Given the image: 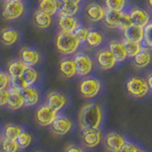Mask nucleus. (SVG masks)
Returning <instances> with one entry per match:
<instances>
[{
    "instance_id": "nucleus-22",
    "label": "nucleus",
    "mask_w": 152,
    "mask_h": 152,
    "mask_svg": "<svg viewBox=\"0 0 152 152\" xmlns=\"http://www.w3.org/2000/svg\"><path fill=\"white\" fill-rule=\"evenodd\" d=\"M62 5V0H39L38 10L50 16H53L58 12Z\"/></svg>"
},
{
    "instance_id": "nucleus-45",
    "label": "nucleus",
    "mask_w": 152,
    "mask_h": 152,
    "mask_svg": "<svg viewBox=\"0 0 152 152\" xmlns=\"http://www.w3.org/2000/svg\"><path fill=\"white\" fill-rule=\"evenodd\" d=\"M63 1H68V2H71L74 4H80L82 0H63Z\"/></svg>"
},
{
    "instance_id": "nucleus-31",
    "label": "nucleus",
    "mask_w": 152,
    "mask_h": 152,
    "mask_svg": "<svg viewBox=\"0 0 152 152\" xmlns=\"http://www.w3.org/2000/svg\"><path fill=\"white\" fill-rule=\"evenodd\" d=\"M124 46H125V49L126 51L127 57L129 58H133L137 53H139L140 50H142V46L139 42H134V41H130L127 39H124L122 40Z\"/></svg>"
},
{
    "instance_id": "nucleus-3",
    "label": "nucleus",
    "mask_w": 152,
    "mask_h": 152,
    "mask_svg": "<svg viewBox=\"0 0 152 152\" xmlns=\"http://www.w3.org/2000/svg\"><path fill=\"white\" fill-rule=\"evenodd\" d=\"M26 12L25 4L17 0H8L4 2L2 9V17L5 20L14 21L20 18Z\"/></svg>"
},
{
    "instance_id": "nucleus-15",
    "label": "nucleus",
    "mask_w": 152,
    "mask_h": 152,
    "mask_svg": "<svg viewBox=\"0 0 152 152\" xmlns=\"http://www.w3.org/2000/svg\"><path fill=\"white\" fill-rule=\"evenodd\" d=\"M25 106L24 97L21 90L13 88L12 87L9 88V99L7 103V107L10 110H18Z\"/></svg>"
},
{
    "instance_id": "nucleus-10",
    "label": "nucleus",
    "mask_w": 152,
    "mask_h": 152,
    "mask_svg": "<svg viewBox=\"0 0 152 152\" xmlns=\"http://www.w3.org/2000/svg\"><path fill=\"white\" fill-rule=\"evenodd\" d=\"M19 59L28 66H35L42 60V54L33 48L23 47L19 51Z\"/></svg>"
},
{
    "instance_id": "nucleus-21",
    "label": "nucleus",
    "mask_w": 152,
    "mask_h": 152,
    "mask_svg": "<svg viewBox=\"0 0 152 152\" xmlns=\"http://www.w3.org/2000/svg\"><path fill=\"white\" fill-rule=\"evenodd\" d=\"M108 50L111 51V53L114 55L117 63L124 62L127 58V54L124 46L123 42L120 40L113 39L108 42Z\"/></svg>"
},
{
    "instance_id": "nucleus-18",
    "label": "nucleus",
    "mask_w": 152,
    "mask_h": 152,
    "mask_svg": "<svg viewBox=\"0 0 152 152\" xmlns=\"http://www.w3.org/2000/svg\"><path fill=\"white\" fill-rule=\"evenodd\" d=\"M80 25L78 19L75 16H64L59 15L57 19V26L59 31L66 33H73L76 28Z\"/></svg>"
},
{
    "instance_id": "nucleus-7",
    "label": "nucleus",
    "mask_w": 152,
    "mask_h": 152,
    "mask_svg": "<svg viewBox=\"0 0 152 152\" xmlns=\"http://www.w3.org/2000/svg\"><path fill=\"white\" fill-rule=\"evenodd\" d=\"M58 112L53 110L50 107H48L46 104H41L35 110L34 113V120L36 124L40 126H49L51 125V123L54 121V119Z\"/></svg>"
},
{
    "instance_id": "nucleus-8",
    "label": "nucleus",
    "mask_w": 152,
    "mask_h": 152,
    "mask_svg": "<svg viewBox=\"0 0 152 152\" xmlns=\"http://www.w3.org/2000/svg\"><path fill=\"white\" fill-rule=\"evenodd\" d=\"M97 66L102 70H109L116 66L117 61L108 49H101L95 53Z\"/></svg>"
},
{
    "instance_id": "nucleus-14",
    "label": "nucleus",
    "mask_w": 152,
    "mask_h": 152,
    "mask_svg": "<svg viewBox=\"0 0 152 152\" xmlns=\"http://www.w3.org/2000/svg\"><path fill=\"white\" fill-rule=\"evenodd\" d=\"M20 39V32L14 28H4L0 31V42L4 46L11 47L19 41Z\"/></svg>"
},
{
    "instance_id": "nucleus-29",
    "label": "nucleus",
    "mask_w": 152,
    "mask_h": 152,
    "mask_svg": "<svg viewBox=\"0 0 152 152\" xmlns=\"http://www.w3.org/2000/svg\"><path fill=\"white\" fill-rule=\"evenodd\" d=\"M80 11L79 4H74L62 0V5L58 11L59 15L64 16H75Z\"/></svg>"
},
{
    "instance_id": "nucleus-48",
    "label": "nucleus",
    "mask_w": 152,
    "mask_h": 152,
    "mask_svg": "<svg viewBox=\"0 0 152 152\" xmlns=\"http://www.w3.org/2000/svg\"><path fill=\"white\" fill-rule=\"evenodd\" d=\"M2 139V134H1V131H0V140Z\"/></svg>"
},
{
    "instance_id": "nucleus-13",
    "label": "nucleus",
    "mask_w": 152,
    "mask_h": 152,
    "mask_svg": "<svg viewBox=\"0 0 152 152\" xmlns=\"http://www.w3.org/2000/svg\"><path fill=\"white\" fill-rule=\"evenodd\" d=\"M125 142V139L121 134L111 131L104 136V145L108 152H118Z\"/></svg>"
},
{
    "instance_id": "nucleus-46",
    "label": "nucleus",
    "mask_w": 152,
    "mask_h": 152,
    "mask_svg": "<svg viewBox=\"0 0 152 152\" xmlns=\"http://www.w3.org/2000/svg\"><path fill=\"white\" fill-rule=\"evenodd\" d=\"M146 3H147V6H148V8L152 11V0H146Z\"/></svg>"
},
{
    "instance_id": "nucleus-43",
    "label": "nucleus",
    "mask_w": 152,
    "mask_h": 152,
    "mask_svg": "<svg viewBox=\"0 0 152 152\" xmlns=\"http://www.w3.org/2000/svg\"><path fill=\"white\" fill-rule=\"evenodd\" d=\"M64 152H85V150L81 146L75 144H69L65 147Z\"/></svg>"
},
{
    "instance_id": "nucleus-12",
    "label": "nucleus",
    "mask_w": 152,
    "mask_h": 152,
    "mask_svg": "<svg viewBox=\"0 0 152 152\" xmlns=\"http://www.w3.org/2000/svg\"><path fill=\"white\" fill-rule=\"evenodd\" d=\"M66 103H68L66 95L63 92L56 91V90L49 92L46 97V104L57 112L60 111L66 106Z\"/></svg>"
},
{
    "instance_id": "nucleus-24",
    "label": "nucleus",
    "mask_w": 152,
    "mask_h": 152,
    "mask_svg": "<svg viewBox=\"0 0 152 152\" xmlns=\"http://www.w3.org/2000/svg\"><path fill=\"white\" fill-rule=\"evenodd\" d=\"M124 38L130 41L141 43L144 39V28L136 25H132L123 31Z\"/></svg>"
},
{
    "instance_id": "nucleus-37",
    "label": "nucleus",
    "mask_w": 152,
    "mask_h": 152,
    "mask_svg": "<svg viewBox=\"0 0 152 152\" xmlns=\"http://www.w3.org/2000/svg\"><path fill=\"white\" fill-rule=\"evenodd\" d=\"M10 87H12L13 88H16L18 90H22L28 87V85L26 83V81L24 80L22 76H19V77H12L11 78L10 81Z\"/></svg>"
},
{
    "instance_id": "nucleus-47",
    "label": "nucleus",
    "mask_w": 152,
    "mask_h": 152,
    "mask_svg": "<svg viewBox=\"0 0 152 152\" xmlns=\"http://www.w3.org/2000/svg\"><path fill=\"white\" fill-rule=\"evenodd\" d=\"M136 152H145V150H142V149H137Z\"/></svg>"
},
{
    "instance_id": "nucleus-11",
    "label": "nucleus",
    "mask_w": 152,
    "mask_h": 152,
    "mask_svg": "<svg viewBox=\"0 0 152 152\" xmlns=\"http://www.w3.org/2000/svg\"><path fill=\"white\" fill-rule=\"evenodd\" d=\"M102 141V132L99 128L96 129H85L81 134V142L87 148H93Z\"/></svg>"
},
{
    "instance_id": "nucleus-2",
    "label": "nucleus",
    "mask_w": 152,
    "mask_h": 152,
    "mask_svg": "<svg viewBox=\"0 0 152 152\" xmlns=\"http://www.w3.org/2000/svg\"><path fill=\"white\" fill-rule=\"evenodd\" d=\"M81 45L73 33H66L58 31L55 38V47L61 55L69 56L76 53Z\"/></svg>"
},
{
    "instance_id": "nucleus-36",
    "label": "nucleus",
    "mask_w": 152,
    "mask_h": 152,
    "mask_svg": "<svg viewBox=\"0 0 152 152\" xmlns=\"http://www.w3.org/2000/svg\"><path fill=\"white\" fill-rule=\"evenodd\" d=\"M144 41L145 45L152 50V22H149L144 28Z\"/></svg>"
},
{
    "instance_id": "nucleus-41",
    "label": "nucleus",
    "mask_w": 152,
    "mask_h": 152,
    "mask_svg": "<svg viewBox=\"0 0 152 152\" xmlns=\"http://www.w3.org/2000/svg\"><path fill=\"white\" fill-rule=\"evenodd\" d=\"M9 99V88L0 89V107L7 106Z\"/></svg>"
},
{
    "instance_id": "nucleus-30",
    "label": "nucleus",
    "mask_w": 152,
    "mask_h": 152,
    "mask_svg": "<svg viewBox=\"0 0 152 152\" xmlns=\"http://www.w3.org/2000/svg\"><path fill=\"white\" fill-rule=\"evenodd\" d=\"M23 128L21 126L16 125V124L13 123H8L3 127V134L4 137L8 138V139L16 140V138L20 134Z\"/></svg>"
},
{
    "instance_id": "nucleus-28",
    "label": "nucleus",
    "mask_w": 152,
    "mask_h": 152,
    "mask_svg": "<svg viewBox=\"0 0 152 152\" xmlns=\"http://www.w3.org/2000/svg\"><path fill=\"white\" fill-rule=\"evenodd\" d=\"M104 35L101 31H99L97 30H88V37L87 40H86V43L88 44V47L92 48V49H95V48H98L102 45V43L104 42Z\"/></svg>"
},
{
    "instance_id": "nucleus-4",
    "label": "nucleus",
    "mask_w": 152,
    "mask_h": 152,
    "mask_svg": "<svg viewBox=\"0 0 152 152\" xmlns=\"http://www.w3.org/2000/svg\"><path fill=\"white\" fill-rule=\"evenodd\" d=\"M73 61L76 68V75L79 77H87L93 69V61L88 53L78 51L74 53Z\"/></svg>"
},
{
    "instance_id": "nucleus-1",
    "label": "nucleus",
    "mask_w": 152,
    "mask_h": 152,
    "mask_svg": "<svg viewBox=\"0 0 152 152\" xmlns=\"http://www.w3.org/2000/svg\"><path fill=\"white\" fill-rule=\"evenodd\" d=\"M103 121L102 107L97 103H88L81 107L78 114V123L81 130L96 129Z\"/></svg>"
},
{
    "instance_id": "nucleus-16",
    "label": "nucleus",
    "mask_w": 152,
    "mask_h": 152,
    "mask_svg": "<svg viewBox=\"0 0 152 152\" xmlns=\"http://www.w3.org/2000/svg\"><path fill=\"white\" fill-rule=\"evenodd\" d=\"M128 14H129V16L131 18L133 25L145 28L150 22L149 13L142 8H137V7L132 8L129 11V12H128Z\"/></svg>"
},
{
    "instance_id": "nucleus-34",
    "label": "nucleus",
    "mask_w": 152,
    "mask_h": 152,
    "mask_svg": "<svg viewBox=\"0 0 152 152\" xmlns=\"http://www.w3.org/2000/svg\"><path fill=\"white\" fill-rule=\"evenodd\" d=\"M31 140H32V135L28 131L24 130V129L21 131V133L16 138V142H17L19 148H22V149L26 148V147L30 145L31 142Z\"/></svg>"
},
{
    "instance_id": "nucleus-35",
    "label": "nucleus",
    "mask_w": 152,
    "mask_h": 152,
    "mask_svg": "<svg viewBox=\"0 0 152 152\" xmlns=\"http://www.w3.org/2000/svg\"><path fill=\"white\" fill-rule=\"evenodd\" d=\"M106 10H112V11L123 12L126 7V0H104Z\"/></svg>"
},
{
    "instance_id": "nucleus-27",
    "label": "nucleus",
    "mask_w": 152,
    "mask_h": 152,
    "mask_svg": "<svg viewBox=\"0 0 152 152\" xmlns=\"http://www.w3.org/2000/svg\"><path fill=\"white\" fill-rule=\"evenodd\" d=\"M26 68L27 66L20 59H12L8 63L7 72L11 78L19 77V76L23 75V72L26 69Z\"/></svg>"
},
{
    "instance_id": "nucleus-49",
    "label": "nucleus",
    "mask_w": 152,
    "mask_h": 152,
    "mask_svg": "<svg viewBox=\"0 0 152 152\" xmlns=\"http://www.w3.org/2000/svg\"><path fill=\"white\" fill-rule=\"evenodd\" d=\"M17 1H21V2H23V1H24V0H17Z\"/></svg>"
},
{
    "instance_id": "nucleus-5",
    "label": "nucleus",
    "mask_w": 152,
    "mask_h": 152,
    "mask_svg": "<svg viewBox=\"0 0 152 152\" xmlns=\"http://www.w3.org/2000/svg\"><path fill=\"white\" fill-rule=\"evenodd\" d=\"M146 81L140 76H132L126 82V91L131 97L140 99L145 97L148 92Z\"/></svg>"
},
{
    "instance_id": "nucleus-40",
    "label": "nucleus",
    "mask_w": 152,
    "mask_h": 152,
    "mask_svg": "<svg viewBox=\"0 0 152 152\" xmlns=\"http://www.w3.org/2000/svg\"><path fill=\"white\" fill-rule=\"evenodd\" d=\"M10 81H11V77H10L8 72L0 70V89L8 88L10 86Z\"/></svg>"
},
{
    "instance_id": "nucleus-25",
    "label": "nucleus",
    "mask_w": 152,
    "mask_h": 152,
    "mask_svg": "<svg viewBox=\"0 0 152 152\" xmlns=\"http://www.w3.org/2000/svg\"><path fill=\"white\" fill-rule=\"evenodd\" d=\"M51 23L52 16L39 11V10L34 12V14H33V24H34L36 28H40V30H46V28L50 27Z\"/></svg>"
},
{
    "instance_id": "nucleus-20",
    "label": "nucleus",
    "mask_w": 152,
    "mask_h": 152,
    "mask_svg": "<svg viewBox=\"0 0 152 152\" xmlns=\"http://www.w3.org/2000/svg\"><path fill=\"white\" fill-rule=\"evenodd\" d=\"M22 94L24 97L25 107H34L39 103L41 99V93L39 89L33 86H28L22 90Z\"/></svg>"
},
{
    "instance_id": "nucleus-38",
    "label": "nucleus",
    "mask_w": 152,
    "mask_h": 152,
    "mask_svg": "<svg viewBox=\"0 0 152 152\" xmlns=\"http://www.w3.org/2000/svg\"><path fill=\"white\" fill-rule=\"evenodd\" d=\"M132 25H133V23L131 21V18L129 16V14H128L127 12H123L121 19H120V22H119V26H118L119 30L124 31L126 28H129Z\"/></svg>"
},
{
    "instance_id": "nucleus-17",
    "label": "nucleus",
    "mask_w": 152,
    "mask_h": 152,
    "mask_svg": "<svg viewBox=\"0 0 152 152\" xmlns=\"http://www.w3.org/2000/svg\"><path fill=\"white\" fill-rule=\"evenodd\" d=\"M58 70L59 73L63 78L65 79H70L76 75V68L73 58L65 56L59 61L58 65Z\"/></svg>"
},
{
    "instance_id": "nucleus-39",
    "label": "nucleus",
    "mask_w": 152,
    "mask_h": 152,
    "mask_svg": "<svg viewBox=\"0 0 152 152\" xmlns=\"http://www.w3.org/2000/svg\"><path fill=\"white\" fill-rule=\"evenodd\" d=\"M88 33V28L79 25L77 28H76V30L74 31L73 34L77 37V39L80 41V43H85L86 40H87Z\"/></svg>"
},
{
    "instance_id": "nucleus-50",
    "label": "nucleus",
    "mask_w": 152,
    "mask_h": 152,
    "mask_svg": "<svg viewBox=\"0 0 152 152\" xmlns=\"http://www.w3.org/2000/svg\"><path fill=\"white\" fill-rule=\"evenodd\" d=\"M2 1H4V2H6V1H8V0H2Z\"/></svg>"
},
{
    "instance_id": "nucleus-26",
    "label": "nucleus",
    "mask_w": 152,
    "mask_h": 152,
    "mask_svg": "<svg viewBox=\"0 0 152 152\" xmlns=\"http://www.w3.org/2000/svg\"><path fill=\"white\" fill-rule=\"evenodd\" d=\"M123 12L112 11V10H106V13L104 16V26L109 28H118L119 22H120Z\"/></svg>"
},
{
    "instance_id": "nucleus-6",
    "label": "nucleus",
    "mask_w": 152,
    "mask_h": 152,
    "mask_svg": "<svg viewBox=\"0 0 152 152\" xmlns=\"http://www.w3.org/2000/svg\"><path fill=\"white\" fill-rule=\"evenodd\" d=\"M101 90V82L94 77H84L79 83V93L85 99L97 96Z\"/></svg>"
},
{
    "instance_id": "nucleus-33",
    "label": "nucleus",
    "mask_w": 152,
    "mask_h": 152,
    "mask_svg": "<svg viewBox=\"0 0 152 152\" xmlns=\"http://www.w3.org/2000/svg\"><path fill=\"white\" fill-rule=\"evenodd\" d=\"M19 146L16 140L3 137L0 140V152H17Z\"/></svg>"
},
{
    "instance_id": "nucleus-51",
    "label": "nucleus",
    "mask_w": 152,
    "mask_h": 152,
    "mask_svg": "<svg viewBox=\"0 0 152 152\" xmlns=\"http://www.w3.org/2000/svg\"><path fill=\"white\" fill-rule=\"evenodd\" d=\"M36 152H44V151H36Z\"/></svg>"
},
{
    "instance_id": "nucleus-42",
    "label": "nucleus",
    "mask_w": 152,
    "mask_h": 152,
    "mask_svg": "<svg viewBox=\"0 0 152 152\" xmlns=\"http://www.w3.org/2000/svg\"><path fill=\"white\" fill-rule=\"evenodd\" d=\"M137 149V147L133 144H131V142H125L118 152H136Z\"/></svg>"
},
{
    "instance_id": "nucleus-19",
    "label": "nucleus",
    "mask_w": 152,
    "mask_h": 152,
    "mask_svg": "<svg viewBox=\"0 0 152 152\" xmlns=\"http://www.w3.org/2000/svg\"><path fill=\"white\" fill-rule=\"evenodd\" d=\"M86 16L90 22H100L104 19V13H106V9L103 6L97 3H89L86 7Z\"/></svg>"
},
{
    "instance_id": "nucleus-9",
    "label": "nucleus",
    "mask_w": 152,
    "mask_h": 152,
    "mask_svg": "<svg viewBox=\"0 0 152 152\" xmlns=\"http://www.w3.org/2000/svg\"><path fill=\"white\" fill-rule=\"evenodd\" d=\"M73 123L64 115H57L50 125V131L55 136H64L71 130Z\"/></svg>"
},
{
    "instance_id": "nucleus-23",
    "label": "nucleus",
    "mask_w": 152,
    "mask_h": 152,
    "mask_svg": "<svg viewBox=\"0 0 152 152\" xmlns=\"http://www.w3.org/2000/svg\"><path fill=\"white\" fill-rule=\"evenodd\" d=\"M152 61V54L148 48H142L139 53L133 57V65L137 69H144L149 66Z\"/></svg>"
},
{
    "instance_id": "nucleus-44",
    "label": "nucleus",
    "mask_w": 152,
    "mask_h": 152,
    "mask_svg": "<svg viewBox=\"0 0 152 152\" xmlns=\"http://www.w3.org/2000/svg\"><path fill=\"white\" fill-rule=\"evenodd\" d=\"M145 81H146L147 86H148V88H149L150 90H152V73L147 76V78H146Z\"/></svg>"
},
{
    "instance_id": "nucleus-32",
    "label": "nucleus",
    "mask_w": 152,
    "mask_h": 152,
    "mask_svg": "<svg viewBox=\"0 0 152 152\" xmlns=\"http://www.w3.org/2000/svg\"><path fill=\"white\" fill-rule=\"evenodd\" d=\"M22 77L26 81L28 86H33L38 81V79H39V72H38L34 66H27L26 69L23 72Z\"/></svg>"
}]
</instances>
